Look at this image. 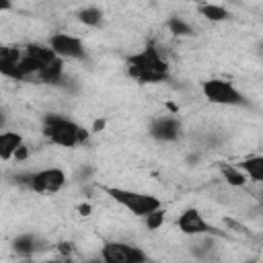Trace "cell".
I'll return each mask as SVG.
<instances>
[{
  "label": "cell",
  "instance_id": "6da1fadb",
  "mask_svg": "<svg viewBox=\"0 0 263 263\" xmlns=\"http://www.w3.org/2000/svg\"><path fill=\"white\" fill-rule=\"evenodd\" d=\"M125 70L140 84L162 82V80L168 78V64L160 55V49H156L154 43H150L144 49L132 53L125 60Z\"/></svg>",
  "mask_w": 263,
  "mask_h": 263
},
{
  "label": "cell",
  "instance_id": "7a4b0ae2",
  "mask_svg": "<svg viewBox=\"0 0 263 263\" xmlns=\"http://www.w3.org/2000/svg\"><path fill=\"white\" fill-rule=\"evenodd\" d=\"M43 136L60 148H74V146L88 142L90 129L78 125L76 121H72L64 115L47 113V115H43Z\"/></svg>",
  "mask_w": 263,
  "mask_h": 263
},
{
  "label": "cell",
  "instance_id": "3957f363",
  "mask_svg": "<svg viewBox=\"0 0 263 263\" xmlns=\"http://www.w3.org/2000/svg\"><path fill=\"white\" fill-rule=\"evenodd\" d=\"M101 191H105L115 203L125 208L136 218H144L146 214L162 208V201L152 193H142V191L123 189V187H109V185H101Z\"/></svg>",
  "mask_w": 263,
  "mask_h": 263
},
{
  "label": "cell",
  "instance_id": "277c9868",
  "mask_svg": "<svg viewBox=\"0 0 263 263\" xmlns=\"http://www.w3.org/2000/svg\"><path fill=\"white\" fill-rule=\"evenodd\" d=\"M201 92L203 97L214 103V105H224V107H247L249 101L247 97L228 80L222 78H210L203 80L201 84Z\"/></svg>",
  "mask_w": 263,
  "mask_h": 263
},
{
  "label": "cell",
  "instance_id": "5b68a950",
  "mask_svg": "<svg viewBox=\"0 0 263 263\" xmlns=\"http://www.w3.org/2000/svg\"><path fill=\"white\" fill-rule=\"evenodd\" d=\"M66 181H68V177H66L64 168L47 166V168L33 171L27 187L31 191H35V193H41V195H53V193H58L66 185Z\"/></svg>",
  "mask_w": 263,
  "mask_h": 263
},
{
  "label": "cell",
  "instance_id": "8992f818",
  "mask_svg": "<svg viewBox=\"0 0 263 263\" xmlns=\"http://www.w3.org/2000/svg\"><path fill=\"white\" fill-rule=\"evenodd\" d=\"M101 259L105 263H144L148 261V253L129 242L109 240L101 247Z\"/></svg>",
  "mask_w": 263,
  "mask_h": 263
},
{
  "label": "cell",
  "instance_id": "52a82bcc",
  "mask_svg": "<svg viewBox=\"0 0 263 263\" xmlns=\"http://www.w3.org/2000/svg\"><path fill=\"white\" fill-rule=\"evenodd\" d=\"M177 228L185 234V236H199V234H214V236H224V232H220L218 228H214L195 208H187L185 212H181V216L177 218Z\"/></svg>",
  "mask_w": 263,
  "mask_h": 263
},
{
  "label": "cell",
  "instance_id": "ba28073f",
  "mask_svg": "<svg viewBox=\"0 0 263 263\" xmlns=\"http://www.w3.org/2000/svg\"><path fill=\"white\" fill-rule=\"evenodd\" d=\"M47 45L62 60H84L86 58L82 41L76 35H70V33H53L49 37Z\"/></svg>",
  "mask_w": 263,
  "mask_h": 263
},
{
  "label": "cell",
  "instance_id": "9c48e42d",
  "mask_svg": "<svg viewBox=\"0 0 263 263\" xmlns=\"http://www.w3.org/2000/svg\"><path fill=\"white\" fill-rule=\"evenodd\" d=\"M148 134L156 142H177L183 136V125H181V121L177 117L162 115V117H154L150 121Z\"/></svg>",
  "mask_w": 263,
  "mask_h": 263
},
{
  "label": "cell",
  "instance_id": "30bf717a",
  "mask_svg": "<svg viewBox=\"0 0 263 263\" xmlns=\"http://www.w3.org/2000/svg\"><path fill=\"white\" fill-rule=\"evenodd\" d=\"M23 51L18 47H12V45H0V74L10 78V80H18L23 82L25 78L21 76L18 72V60H21Z\"/></svg>",
  "mask_w": 263,
  "mask_h": 263
},
{
  "label": "cell",
  "instance_id": "8fae6325",
  "mask_svg": "<svg viewBox=\"0 0 263 263\" xmlns=\"http://www.w3.org/2000/svg\"><path fill=\"white\" fill-rule=\"evenodd\" d=\"M23 144V136L18 132H0V158L2 160H12L14 150Z\"/></svg>",
  "mask_w": 263,
  "mask_h": 263
},
{
  "label": "cell",
  "instance_id": "7c38bea8",
  "mask_svg": "<svg viewBox=\"0 0 263 263\" xmlns=\"http://www.w3.org/2000/svg\"><path fill=\"white\" fill-rule=\"evenodd\" d=\"M37 76L41 78V82H47V84H62V82H64V60H62V58H55L53 62L45 64Z\"/></svg>",
  "mask_w": 263,
  "mask_h": 263
},
{
  "label": "cell",
  "instance_id": "4fadbf2b",
  "mask_svg": "<svg viewBox=\"0 0 263 263\" xmlns=\"http://www.w3.org/2000/svg\"><path fill=\"white\" fill-rule=\"evenodd\" d=\"M238 168L247 175V179L255 181V183H261L263 181V156H249L245 158L242 162H238Z\"/></svg>",
  "mask_w": 263,
  "mask_h": 263
},
{
  "label": "cell",
  "instance_id": "5bb4252c",
  "mask_svg": "<svg viewBox=\"0 0 263 263\" xmlns=\"http://www.w3.org/2000/svg\"><path fill=\"white\" fill-rule=\"evenodd\" d=\"M197 10L205 21H212V23H224V21L230 18L228 8H224L220 4H214V2H203V4H199Z\"/></svg>",
  "mask_w": 263,
  "mask_h": 263
},
{
  "label": "cell",
  "instance_id": "9a60e30c",
  "mask_svg": "<svg viewBox=\"0 0 263 263\" xmlns=\"http://www.w3.org/2000/svg\"><path fill=\"white\" fill-rule=\"evenodd\" d=\"M35 236L37 234H31V232L18 234L12 240V251L16 255H21V257H33L35 255Z\"/></svg>",
  "mask_w": 263,
  "mask_h": 263
},
{
  "label": "cell",
  "instance_id": "2e32d148",
  "mask_svg": "<svg viewBox=\"0 0 263 263\" xmlns=\"http://www.w3.org/2000/svg\"><path fill=\"white\" fill-rule=\"evenodd\" d=\"M220 175L230 187H245L247 185V175L234 164H220Z\"/></svg>",
  "mask_w": 263,
  "mask_h": 263
},
{
  "label": "cell",
  "instance_id": "e0dca14e",
  "mask_svg": "<svg viewBox=\"0 0 263 263\" xmlns=\"http://www.w3.org/2000/svg\"><path fill=\"white\" fill-rule=\"evenodd\" d=\"M25 53H29V55H33L35 60H39L41 64H49V62H53L58 55L53 53V49L49 47V45H43V43H29L27 47H25Z\"/></svg>",
  "mask_w": 263,
  "mask_h": 263
},
{
  "label": "cell",
  "instance_id": "ac0fdd59",
  "mask_svg": "<svg viewBox=\"0 0 263 263\" xmlns=\"http://www.w3.org/2000/svg\"><path fill=\"white\" fill-rule=\"evenodd\" d=\"M16 66H18L21 76H23V78H29V76H37L45 64H41L39 60H35V58H33V55H29V53H23Z\"/></svg>",
  "mask_w": 263,
  "mask_h": 263
},
{
  "label": "cell",
  "instance_id": "d6986e66",
  "mask_svg": "<svg viewBox=\"0 0 263 263\" xmlns=\"http://www.w3.org/2000/svg\"><path fill=\"white\" fill-rule=\"evenodd\" d=\"M78 21L86 27H99L103 23V10L99 6H84L78 10Z\"/></svg>",
  "mask_w": 263,
  "mask_h": 263
},
{
  "label": "cell",
  "instance_id": "ffe728a7",
  "mask_svg": "<svg viewBox=\"0 0 263 263\" xmlns=\"http://www.w3.org/2000/svg\"><path fill=\"white\" fill-rule=\"evenodd\" d=\"M166 29H168V33H173L175 37H193V35H195L193 27H191L185 18H181V16H171V18L166 21Z\"/></svg>",
  "mask_w": 263,
  "mask_h": 263
},
{
  "label": "cell",
  "instance_id": "44dd1931",
  "mask_svg": "<svg viewBox=\"0 0 263 263\" xmlns=\"http://www.w3.org/2000/svg\"><path fill=\"white\" fill-rule=\"evenodd\" d=\"M164 218H166V212L162 208H158V210H154V212H150V214L144 216V226L148 230H158L164 224Z\"/></svg>",
  "mask_w": 263,
  "mask_h": 263
},
{
  "label": "cell",
  "instance_id": "7402d4cb",
  "mask_svg": "<svg viewBox=\"0 0 263 263\" xmlns=\"http://www.w3.org/2000/svg\"><path fill=\"white\" fill-rule=\"evenodd\" d=\"M29 156H31V148H29V146L23 142V144H21V146L14 150V154H12V160H16V162H23V160H27Z\"/></svg>",
  "mask_w": 263,
  "mask_h": 263
},
{
  "label": "cell",
  "instance_id": "603a6c76",
  "mask_svg": "<svg viewBox=\"0 0 263 263\" xmlns=\"http://www.w3.org/2000/svg\"><path fill=\"white\" fill-rule=\"evenodd\" d=\"M55 247V251L60 253V255H64V257H70L72 253H74V245L70 242V240H60L58 245H53Z\"/></svg>",
  "mask_w": 263,
  "mask_h": 263
},
{
  "label": "cell",
  "instance_id": "cb8c5ba5",
  "mask_svg": "<svg viewBox=\"0 0 263 263\" xmlns=\"http://www.w3.org/2000/svg\"><path fill=\"white\" fill-rule=\"evenodd\" d=\"M12 8V0H0V12H6Z\"/></svg>",
  "mask_w": 263,
  "mask_h": 263
},
{
  "label": "cell",
  "instance_id": "d4e9b609",
  "mask_svg": "<svg viewBox=\"0 0 263 263\" xmlns=\"http://www.w3.org/2000/svg\"><path fill=\"white\" fill-rule=\"evenodd\" d=\"M4 125H6V115H4V111H0V132L4 129Z\"/></svg>",
  "mask_w": 263,
  "mask_h": 263
},
{
  "label": "cell",
  "instance_id": "484cf974",
  "mask_svg": "<svg viewBox=\"0 0 263 263\" xmlns=\"http://www.w3.org/2000/svg\"><path fill=\"white\" fill-rule=\"evenodd\" d=\"M78 210H80V214H84V216H86V214L90 212V208H88V205H80Z\"/></svg>",
  "mask_w": 263,
  "mask_h": 263
}]
</instances>
